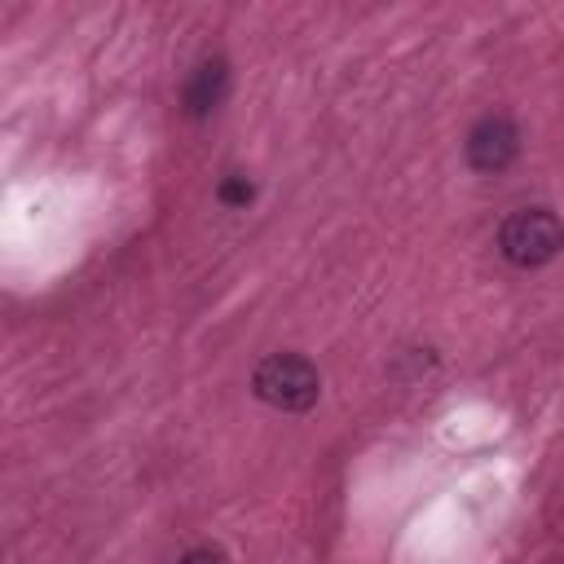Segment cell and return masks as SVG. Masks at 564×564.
Segmentation results:
<instances>
[{
    "label": "cell",
    "mask_w": 564,
    "mask_h": 564,
    "mask_svg": "<svg viewBox=\"0 0 564 564\" xmlns=\"http://www.w3.org/2000/svg\"><path fill=\"white\" fill-rule=\"evenodd\" d=\"M498 251L516 269H542L564 251V225L551 207H520L498 225Z\"/></svg>",
    "instance_id": "obj_1"
},
{
    "label": "cell",
    "mask_w": 564,
    "mask_h": 564,
    "mask_svg": "<svg viewBox=\"0 0 564 564\" xmlns=\"http://www.w3.org/2000/svg\"><path fill=\"white\" fill-rule=\"evenodd\" d=\"M251 392H256L264 405H273V410L304 414V410H313L317 397H322V375H317V366H313L308 357H300V352H273V357H264V361L256 366Z\"/></svg>",
    "instance_id": "obj_2"
},
{
    "label": "cell",
    "mask_w": 564,
    "mask_h": 564,
    "mask_svg": "<svg viewBox=\"0 0 564 564\" xmlns=\"http://www.w3.org/2000/svg\"><path fill=\"white\" fill-rule=\"evenodd\" d=\"M463 150H467V163L476 172L494 176V172H502V167L516 163V154H520V128L507 115H485V119L471 123Z\"/></svg>",
    "instance_id": "obj_3"
},
{
    "label": "cell",
    "mask_w": 564,
    "mask_h": 564,
    "mask_svg": "<svg viewBox=\"0 0 564 564\" xmlns=\"http://www.w3.org/2000/svg\"><path fill=\"white\" fill-rule=\"evenodd\" d=\"M229 93V62L225 57H203L189 79H185V115L189 119H207Z\"/></svg>",
    "instance_id": "obj_4"
},
{
    "label": "cell",
    "mask_w": 564,
    "mask_h": 564,
    "mask_svg": "<svg viewBox=\"0 0 564 564\" xmlns=\"http://www.w3.org/2000/svg\"><path fill=\"white\" fill-rule=\"evenodd\" d=\"M256 198V185L242 176V172H225L220 185H216V203L220 207H247Z\"/></svg>",
    "instance_id": "obj_5"
},
{
    "label": "cell",
    "mask_w": 564,
    "mask_h": 564,
    "mask_svg": "<svg viewBox=\"0 0 564 564\" xmlns=\"http://www.w3.org/2000/svg\"><path fill=\"white\" fill-rule=\"evenodd\" d=\"M176 564H229V555L220 551V546H212V542H203V546H189Z\"/></svg>",
    "instance_id": "obj_6"
}]
</instances>
